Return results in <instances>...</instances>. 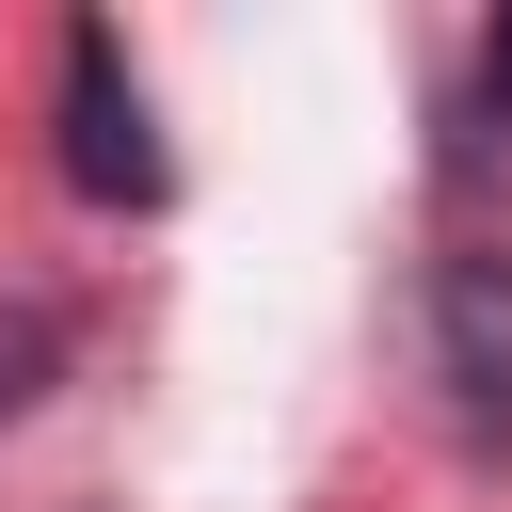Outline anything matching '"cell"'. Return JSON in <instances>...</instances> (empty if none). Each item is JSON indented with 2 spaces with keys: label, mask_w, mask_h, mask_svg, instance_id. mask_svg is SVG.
<instances>
[{
  "label": "cell",
  "mask_w": 512,
  "mask_h": 512,
  "mask_svg": "<svg viewBox=\"0 0 512 512\" xmlns=\"http://www.w3.org/2000/svg\"><path fill=\"white\" fill-rule=\"evenodd\" d=\"M64 176H80L96 208H160V192H176V160H160V128H144V80H128V32H112V16L64 32Z\"/></svg>",
  "instance_id": "obj_1"
},
{
  "label": "cell",
  "mask_w": 512,
  "mask_h": 512,
  "mask_svg": "<svg viewBox=\"0 0 512 512\" xmlns=\"http://www.w3.org/2000/svg\"><path fill=\"white\" fill-rule=\"evenodd\" d=\"M432 368H448L464 432L512 448V256H496V240H448V256H432Z\"/></svg>",
  "instance_id": "obj_2"
},
{
  "label": "cell",
  "mask_w": 512,
  "mask_h": 512,
  "mask_svg": "<svg viewBox=\"0 0 512 512\" xmlns=\"http://www.w3.org/2000/svg\"><path fill=\"white\" fill-rule=\"evenodd\" d=\"M480 112H512V16H496V48H480Z\"/></svg>",
  "instance_id": "obj_3"
}]
</instances>
